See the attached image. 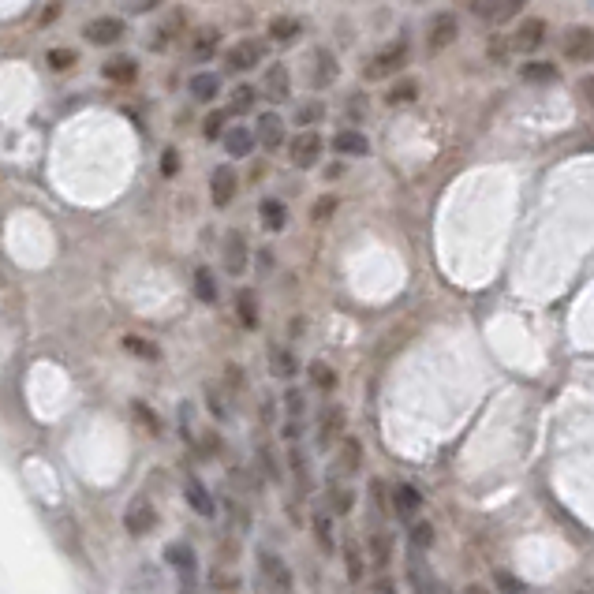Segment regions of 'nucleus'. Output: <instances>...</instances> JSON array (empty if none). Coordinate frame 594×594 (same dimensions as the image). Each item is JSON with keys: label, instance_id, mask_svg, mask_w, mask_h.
I'll list each match as a JSON object with an SVG mask.
<instances>
[{"label": "nucleus", "instance_id": "obj_11", "mask_svg": "<svg viewBox=\"0 0 594 594\" xmlns=\"http://www.w3.org/2000/svg\"><path fill=\"white\" fill-rule=\"evenodd\" d=\"M221 146H225L228 157H236V161H243V157H251V150H255V131L243 128V124H232V128H225V135H221Z\"/></svg>", "mask_w": 594, "mask_h": 594}, {"label": "nucleus", "instance_id": "obj_5", "mask_svg": "<svg viewBox=\"0 0 594 594\" xmlns=\"http://www.w3.org/2000/svg\"><path fill=\"white\" fill-rule=\"evenodd\" d=\"M262 57H266V45L258 42V38H243V42H236L225 53V68L228 71H251V68H258V60Z\"/></svg>", "mask_w": 594, "mask_h": 594}, {"label": "nucleus", "instance_id": "obj_31", "mask_svg": "<svg viewBox=\"0 0 594 594\" xmlns=\"http://www.w3.org/2000/svg\"><path fill=\"white\" fill-rule=\"evenodd\" d=\"M326 116V105L322 101H303L296 109V124H303V128H311V124H318Z\"/></svg>", "mask_w": 594, "mask_h": 594}, {"label": "nucleus", "instance_id": "obj_2", "mask_svg": "<svg viewBox=\"0 0 594 594\" xmlns=\"http://www.w3.org/2000/svg\"><path fill=\"white\" fill-rule=\"evenodd\" d=\"M408 57H411L408 38H396L393 45H385L382 53L370 60L367 68H363V75H367L370 83H374V79H389V75H396V71L408 64Z\"/></svg>", "mask_w": 594, "mask_h": 594}, {"label": "nucleus", "instance_id": "obj_1", "mask_svg": "<svg viewBox=\"0 0 594 594\" xmlns=\"http://www.w3.org/2000/svg\"><path fill=\"white\" fill-rule=\"evenodd\" d=\"M258 583H262V594H292V572L269 550L258 553Z\"/></svg>", "mask_w": 594, "mask_h": 594}, {"label": "nucleus", "instance_id": "obj_23", "mask_svg": "<svg viewBox=\"0 0 594 594\" xmlns=\"http://www.w3.org/2000/svg\"><path fill=\"white\" fill-rule=\"evenodd\" d=\"M299 34H303V23H299L296 15H277V19L269 23V38H273V42H296Z\"/></svg>", "mask_w": 594, "mask_h": 594}, {"label": "nucleus", "instance_id": "obj_16", "mask_svg": "<svg viewBox=\"0 0 594 594\" xmlns=\"http://www.w3.org/2000/svg\"><path fill=\"white\" fill-rule=\"evenodd\" d=\"M225 266L232 277H240L247 269V240H243V232H228L225 236Z\"/></svg>", "mask_w": 594, "mask_h": 594}, {"label": "nucleus", "instance_id": "obj_44", "mask_svg": "<svg viewBox=\"0 0 594 594\" xmlns=\"http://www.w3.org/2000/svg\"><path fill=\"white\" fill-rule=\"evenodd\" d=\"M258 460H262V467H266L269 479H281V467H277V456H273V449H269V445H262V449H258Z\"/></svg>", "mask_w": 594, "mask_h": 594}, {"label": "nucleus", "instance_id": "obj_46", "mask_svg": "<svg viewBox=\"0 0 594 594\" xmlns=\"http://www.w3.org/2000/svg\"><path fill=\"white\" fill-rule=\"evenodd\" d=\"M206 404H210V411L217 415V419H225L228 415V404L221 400V389H213V385L206 389Z\"/></svg>", "mask_w": 594, "mask_h": 594}, {"label": "nucleus", "instance_id": "obj_39", "mask_svg": "<svg viewBox=\"0 0 594 594\" xmlns=\"http://www.w3.org/2000/svg\"><path fill=\"white\" fill-rule=\"evenodd\" d=\"M225 120H228V113H210L202 135H206V139H221V135H225Z\"/></svg>", "mask_w": 594, "mask_h": 594}, {"label": "nucleus", "instance_id": "obj_38", "mask_svg": "<svg viewBox=\"0 0 594 594\" xmlns=\"http://www.w3.org/2000/svg\"><path fill=\"white\" fill-rule=\"evenodd\" d=\"M124 348H128V352H135V355H146V359H157V348L154 344H150V340H142V337H124Z\"/></svg>", "mask_w": 594, "mask_h": 594}, {"label": "nucleus", "instance_id": "obj_48", "mask_svg": "<svg viewBox=\"0 0 594 594\" xmlns=\"http://www.w3.org/2000/svg\"><path fill=\"white\" fill-rule=\"evenodd\" d=\"M340 419H344V411H340V408H329V415H326V426H322V441H329V438H333V434H337Z\"/></svg>", "mask_w": 594, "mask_h": 594}, {"label": "nucleus", "instance_id": "obj_14", "mask_svg": "<svg viewBox=\"0 0 594 594\" xmlns=\"http://www.w3.org/2000/svg\"><path fill=\"white\" fill-rule=\"evenodd\" d=\"M258 105V86L255 83H236L228 90V116H247Z\"/></svg>", "mask_w": 594, "mask_h": 594}, {"label": "nucleus", "instance_id": "obj_9", "mask_svg": "<svg viewBox=\"0 0 594 594\" xmlns=\"http://www.w3.org/2000/svg\"><path fill=\"white\" fill-rule=\"evenodd\" d=\"M456 34H460V27H456V15L453 12H438L434 19H430V34H426V45H430V53H441V49H449V45L456 42Z\"/></svg>", "mask_w": 594, "mask_h": 594}, {"label": "nucleus", "instance_id": "obj_6", "mask_svg": "<svg viewBox=\"0 0 594 594\" xmlns=\"http://www.w3.org/2000/svg\"><path fill=\"white\" fill-rule=\"evenodd\" d=\"M236 191H240V176H236V169H228V165H217L210 176V198L217 210H228L232 206V198H236Z\"/></svg>", "mask_w": 594, "mask_h": 594}, {"label": "nucleus", "instance_id": "obj_4", "mask_svg": "<svg viewBox=\"0 0 594 594\" xmlns=\"http://www.w3.org/2000/svg\"><path fill=\"white\" fill-rule=\"evenodd\" d=\"M255 142L262 146V150H281L284 146V120H281V113H273V109H266V113H258V120H255Z\"/></svg>", "mask_w": 594, "mask_h": 594}, {"label": "nucleus", "instance_id": "obj_12", "mask_svg": "<svg viewBox=\"0 0 594 594\" xmlns=\"http://www.w3.org/2000/svg\"><path fill=\"white\" fill-rule=\"evenodd\" d=\"M124 527H128V535H150L157 527V512L150 501H131L128 512H124Z\"/></svg>", "mask_w": 594, "mask_h": 594}, {"label": "nucleus", "instance_id": "obj_47", "mask_svg": "<svg viewBox=\"0 0 594 594\" xmlns=\"http://www.w3.org/2000/svg\"><path fill=\"white\" fill-rule=\"evenodd\" d=\"M176 172H180V154H176V150L169 146V150L161 154V176H169V180H172Z\"/></svg>", "mask_w": 594, "mask_h": 594}, {"label": "nucleus", "instance_id": "obj_51", "mask_svg": "<svg viewBox=\"0 0 594 594\" xmlns=\"http://www.w3.org/2000/svg\"><path fill=\"white\" fill-rule=\"evenodd\" d=\"M467 8L479 15V19H486V23H490V12H494V0H467Z\"/></svg>", "mask_w": 594, "mask_h": 594}, {"label": "nucleus", "instance_id": "obj_20", "mask_svg": "<svg viewBox=\"0 0 594 594\" xmlns=\"http://www.w3.org/2000/svg\"><path fill=\"white\" fill-rule=\"evenodd\" d=\"M393 509L400 512L404 520H411L415 512L423 509V497H419V490H415V486H408V482H404V486H396V490H393Z\"/></svg>", "mask_w": 594, "mask_h": 594}, {"label": "nucleus", "instance_id": "obj_52", "mask_svg": "<svg viewBox=\"0 0 594 594\" xmlns=\"http://www.w3.org/2000/svg\"><path fill=\"white\" fill-rule=\"evenodd\" d=\"M284 408L292 411V419H299V411H303V396H299V389H288V396H284Z\"/></svg>", "mask_w": 594, "mask_h": 594}, {"label": "nucleus", "instance_id": "obj_15", "mask_svg": "<svg viewBox=\"0 0 594 594\" xmlns=\"http://www.w3.org/2000/svg\"><path fill=\"white\" fill-rule=\"evenodd\" d=\"M266 94L273 101H284L288 94H292V71H288V64H269L266 68Z\"/></svg>", "mask_w": 594, "mask_h": 594}, {"label": "nucleus", "instance_id": "obj_29", "mask_svg": "<svg viewBox=\"0 0 594 594\" xmlns=\"http://www.w3.org/2000/svg\"><path fill=\"white\" fill-rule=\"evenodd\" d=\"M419 98V83L415 79H404V83H396L389 94H385V101L389 105H408V101H415Z\"/></svg>", "mask_w": 594, "mask_h": 594}, {"label": "nucleus", "instance_id": "obj_18", "mask_svg": "<svg viewBox=\"0 0 594 594\" xmlns=\"http://www.w3.org/2000/svg\"><path fill=\"white\" fill-rule=\"evenodd\" d=\"M217 94H221V75H217V71H198L195 79H191V98L195 101L206 105V101H213Z\"/></svg>", "mask_w": 594, "mask_h": 594}, {"label": "nucleus", "instance_id": "obj_3", "mask_svg": "<svg viewBox=\"0 0 594 594\" xmlns=\"http://www.w3.org/2000/svg\"><path fill=\"white\" fill-rule=\"evenodd\" d=\"M326 154V142L318 131H299L296 139L288 142V161L296 165V169H314L318 161Z\"/></svg>", "mask_w": 594, "mask_h": 594}, {"label": "nucleus", "instance_id": "obj_30", "mask_svg": "<svg viewBox=\"0 0 594 594\" xmlns=\"http://www.w3.org/2000/svg\"><path fill=\"white\" fill-rule=\"evenodd\" d=\"M269 359H273V374H277V378H292V374H296V355L292 352H284V348H273V352H269Z\"/></svg>", "mask_w": 594, "mask_h": 594}, {"label": "nucleus", "instance_id": "obj_58", "mask_svg": "<svg viewBox=\"0 0 594 594\" xmlns=\"http://www.w3.org/2000/svg\"><path fill=\"white\" fill-rule=\"evenodd\" d=\"M187 594H195V591H187Z\"/></svg>", "mask_w": 594, "mask_h": 594}, {"label": "nucleus", "instance_id": "obj_32", "mask_svg": "<svg viewBox=\"0 0 594 594\" xmlns=\"http://www.w3.org/2000/svg\"><path fill=\"white\" fill-rule=\"evenodd\" d=\"M524 8V0H494V12H490V23H509L516 19Z\"/></svg>", "mask_w": 594, "mask_h": 594}, {"label": "nucleus", "instance_id": "obj_49", "mask_svg": "<svg viewBox=\"0 0 594 594\" xmlns=\"http://www.w3.org/2000/svg\"><path fill=\"white\" fill-rule=\"evenodd\" d=\"M411 538H415V546H419V550H426V546H430V538H434V527H430V524H415V527H411Z\"/></svg>", "mask_w": 594, "mask_h": 594}, {"label": "nucleus", "instance_id": "obj_22", "mask_svg": "<svg viewBox=\"0 0 594 594\" xmlns=\"http://www.w3.org/2000/svg\"><path fill=\"white\" fill-rule=\"evenodd\" d=\"M262 225H266L269 232H284V228H288V206H284L281 198H266V202H262Z\"/></svg>", "mask_w": 594, "mask_h": 594}, {"label": "nucleus", "instance_id": "obj_26", "mask_svg": "<svg viewBox=\"0 0 594 594\" xmlns=\"http://www.w3.org/2000/svg\"><path fill=\"white\" fill-rule=\"evenodd\" d=\"M236 314H240V322L247 329L258 326V303H255V292H251V288H243L240 296H236Z\"/></svg>", "mask_w": 594, "mask_h": 594}, {"label": "nucleus", "instance_id": "obj_50", "mask_svg": "<svg viewBox=\"0 0 594 594\" xmlns=\"http://www.w3.org/2000/svg\"><path fill=\"white\" fill-rule=\"evenodd\" d=\"M210 580H213V587H217V591H236V587H240V580H236V576H225L221 568L213 572Z\"/></svg>", "mask_w": 594, "mask_h": 594}, {"label": "nucleus", "instance_id": "obj_35", "mask_svg": "<svg viewBox=\"0 0 594 594\" xmlns=\"http://www.w3.org/2000/svg\"><path fill=\"white\" fill-rule=\"evenodd\" d=\"M389 553H393V546H389V535H374V538H370V557H374V565H378V568L389 565Z\"/></svg>", "mask_w": 594, "mask_h": 594}, {"label": "nucleus", "instance_id": "obj_17", "mask_svg": "<svg viewBox=\"0 0 594 594\" xmlns=\"http://www.w3.org/2000/svg\"><path fill=\"white\" fill-rule=\"evenodd\" d=\"M333 150H337L340 157H367L370 142L363 131H337V135H333Z\"/></svg>", "mask_w": 594, "mask_h": 594}, {"label": "nucleus", "instance_id": "obj_41", "mask_svg": "<svg viewBox=\"0 0 594 594\" xmlns=\"http://www.w3.org/2000/svg\"><path fill=\"white\" fill-rule=\"evenodd\" d=\"M311 382L322 385V389H333V385H337V374H333L326 363H314V367H311Z\"/></svg>", "mask_w": 594, "mask_h": 594}, {"label": "nucleus", "instance_id": "obj_36", "mask_svg": "<svg viewBox=\"0 0 594 594\" xmlns=\"http://www.w3.org/2000/svg\"><path fill=\"white\" fill-rule=\"evenodd\" d=\"M45 64H49V71H68L71 64H75V53H71V49H49V53H45Z\"/></svg>", "mask_w": 594, "mask_h": 594}, {"label": "nucleus", "instance_id": "obj_24", "mask_svg": "<svg viewBox=\"0 0 594 594\" xmlns=\"http://www.w3.org/2000/svg\"><path fill=\"white\" fill-rule=\"evenodd\" d=\"M165 561H169L172 568H176V572H180V576H191V572H195V553H191V546H184V542H176V546H169V550H165Z\"/></svg>", "mask_w": 594, "mask_h": 594}, {"label": "nucleus", "instance_id": "obj_37", "mask_svg": "<svg viewBox=\"0 0 594 594\" xmlns=\"http://www.w3.org/2000/svg\"><path fill=\"white\" fill-rule=\"evenodd\" d=\"M352 490H344V486H333V490H329V505H333V512H337V516H344V512L352 509Z\"/></svg>", "mask_w": 594, "mask_h": 594}, {"label": "nucleus", "instance_id": "obj_55", "mask_svg": "<svg viewBox=\"0 0 594 594\" xmlns=\"http://www.w3.org/2000/svg\"><path fill=\"white\" fill-rule=\"evenodd\" d=\"M57 15H60V4H53V8H45V12H42V27H49V23L57 19Z\"/></svg>", "mask_w": 594, "mask_h": 594}, {"label": "nucleus", "instance_id": "obj_25", "mask_svg": "<svg viewBox=\"0 0 594 594\" xmlns=\"http://www.w3.org/2000/svg\"><path fill=\"white\" fill-rule=\"evenodd\" d=\"M184 494H187V505L198 512V516H213V497H210V490L202 486V482H187L184 486Z\"/></svg>", "mask_w": 594, "mask_h": 594}, {"label": "nucleus", "instance_id": "obj_40", "mask_svg": "<svg viewBox=\"0 0 594 594\" xmlns=\"http://www.w3.org/2000/svg\"><path fill=\"white\" fill-rule=\"evenodd\" d=\"M359 460H363V449H359V441H355V438H348V441H344V456H340V464L348 467V471H355V467H359Z\"/></svg>", "mask_w": 594, "mask_h": 594}, {"label": "nucleus", "instance_id": "obj_7", "mask_svg": "<svg viewBox=\"0 0 594 594\" xmlns=\"http://www.w3.org/2000/svg\"><path fill=\"white\" fill-rule=\"evenodd\" d=\"M561 53H565L572 64H591L594 60V30L591 27H572L561 42Z\"/></svg>", "mask_w": 594, "mask_h": 594}, {"label": "nucleus", "instance_id": "obj_56", "mask_svg": "<svg viewBox=\"0 0 594 594\" xmlns=\"http://www.w3.org/2000/svg\"><path fill=\"white\" fill-rule=\"evenodd\" d=\"M374 594H393V583H389V580H378V583H374Z\"/></svg>", "mask_w": 594, "mask_h": 594}, {"label": "nucleus", "instance_id": "obj_27", "mask_svg": "<svg viewBox=\"0 0 594 594\" xmlns=\"http://www.w3.org/2000/svg\"><path fill=\"white\" fill-rule=\"evenodd\" d=\"M184 23H187V12L184 8H172V15L161 23V34H157V45H165V42H172V38H180V30H184Z\"/></svg>", "mask_w": 594, "mask_h": 594}, {"label": "nucleus", "instance_id": "obj_43", "mask_svg": "<svg viewBox=\"0 0 594 594\" xmlns=\"http://www.w3.org/2000/svg\"><path fill=\"white\" fill-rule=\"evenodd\" d=\"M333 210H337V198L326 195V198H318V202H314L311 217H314V221H326V217H333Z\"/></svg>", "mask_w": 594, "mask_h": 594}, {"label": "nucleus", "instance_id": "obj_53", "mask_svg": "<svg viewBox=\"0 0 594 594\" xmlns=\"http://www.w3.org/2000/svg\"><path fill=\"white\" fill-rule=\"evenodd\" d=\"M157 4H161V0H128V8L135 15H146V12H154Z\"/></svg>", "mask_w": 594, "mask_h": 594}, {"label": "nucleus", "instance_id": "obj_19", "mask_svg": "<svg viewBox=\"0 0 594 594\" xmlns=\"http://www.w3.org/2000/svg\"><path fill=\"white\" fill-rule=\"evenodd\" d=\"M101 75H105L109 83H135V75H139V64H135L131 57H113V60H105Z\"/></svg>", "mask_w": 594, "mask_h": 594}, {"label": "nucleus", "instance_id": "obj_57", "mask_svg": "<svg viewBox=\"0 0 594 594\" xmlns=\"http://www.w3.org/2000/svg\"><path fill=\"white\" fill-rule=\"evenodd\" d=\"M438 594H449V591H438Z\"/></svg>", "mask_w": 594, "mask_h": 594}, {"label": "nucleus", "instance_id": "obj_21", "mask_svg": "<svg viewBox=\"0 0 594 594\" xmlns=\"http://www.w3.org/2000/svg\"><path fill=\"white\" fill-rule=\"evenodd\" d=\"M520 75H524L527 83H557V79H561V68L550 64V60H527L524 68H520Z\"/></svg>", "mask_w": 594, "mask_h": 594}, {"label": "nucleus", "instance_id": "obj_28", "mask_svg": "<svg viewBox=\"0 0 594 594\" xmlns=\"http://www.w3.org/2000/svg\"><path fill=\"white\" fill-rule=\"evenodd\" d=\"M195 296L202 303H217V284H213V273L206 266L195 269Z\"/></svg>", "mask_w": 594, "mask_h": 594}, {"label": "nucleus", "instance_id": "obj_33", "mask_svg": "<svg viewBox=\"0 0 594 594\" xmlns=\"http://www.w3.org/2000/svg\"><path fill=\"white\" fill-rule=\"evenodd\" d=\"M217 38H221V34H217L213 27L202 30V34L195 38V57H198V60H210L213 53H217Z\"/></svg>", "mask_w": 594, "mask_h": 594}, {"label": "nucleus", "instance_id": "obj_54", "mask_svg": "<svg viewBox=\"0 0 594 594\" xmlns=\"http://www.w3.org/2000/svg\"><path fill=\"white\" fill-rule=\"evenodd\" d=\"M135 415H142V419H146V426H150L154 434H157V430H161V423H157V415H154V411H150V408H146V404H135Z\"/></svg>", "mask_w": 594, "mask_h": 594}, {"label": "nucleus", "instance_id": "obj_34", "mask_svg": "<svg viewBox=\"0 0 594 594\" xmlns=\"http://www.w3.org/2000/svg\"><path fill=\"white\" fill-rule=\"evenodd\" d=\"M314 538H318V546L326 553H333V520H329L326 512L322 516H314Z\"/></svg>", "mask_w": 594, "mask_h": 594}, {"label": "nucleus", "instance_id": "obj_45", "mask_svg": "<svg viewBox=\"0 0 594 594\" xmlns=\"http://www.w3.org/2000/svg\"><path fill=\"white\" fill-rule=\"evenodd\" d=\"M344 565H348V576H352V580H359V576H363V557H359V550H355V546H348V550H344Z\"/></svg>", "mask_w": 594, "mask_h": 594}, {"label": "nucleus", "instance_id": "obj_42", "mask_svg": "<svg viewBox=\"0 0 594 594\" xmlns=\"http://www.w3.org/2000/svg\"><path fill=\"white\" fill-rule=\"evenodd\" d=\"M497 587H501L505 594H527V583L516 580L512 572H497Z\"/></svg>", "mask_w": 594, "mask_h": 594}, {"label": "nucleus", "instance_id": "obj_8", "mask_svg": "<svg viewBox=\"0 0 594 594\" xmlns=\"http://www.w3.org/2000/svg\"><path fill=\"white\" fill-rule=\"evenodd\" d=\"M542 42H546V23L542 19H524L520 27L512 30L509 49H516V53H538Z\"/></svg>", "mask_w": 594, "mask_h": 594}, {"label": "nucleus", "instance_id": "obj_10", "mask_svg": "<svg viewBox=\"0 0 594 594\" xmlns=\"http://www.w3.org/2000/svg\"><path fill=\"white\" fill-rule=\"evenodd\" d=\"M337 75H340L337 57H333L329 49H314L311 53V86L314 90H326V86H333L337 83Z\"/></svg>", "mask_w": 594, "mask_h": 594}, {"label": "nucleus", "instance_id": "obj_13", "mask_svg": "<svg viewBox=\"0 0 594 594\" xmlns=\"http://www.w3.org/2000/svg\"><path fill=\"white\" fill-rule=\"evenodd\" d=\"M120 38H124V23H120V19H113V15H101V19H94V23L86 27V42L101 45V49L116 45Z\"/></svg>", "mask_w": 594, "mask_h": 594}]
</instances>
